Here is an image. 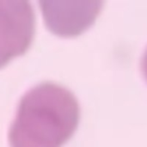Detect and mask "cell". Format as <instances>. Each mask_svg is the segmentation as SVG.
Segmentation results:
<instances>
[{"mask_svg": "<svg viewBox=\"0 0 147 147\" xmlns=\"http://www.w3.org/2000/svg\"><path fill=\"white\" fill-rule=\"evenodd\" d=\"M80 108L75 96L53 83H42L21 99L9 132L10 147H61L76 131Z\"/></svg>", "mask_w": 147, "mask_h": 147, "instance_id": "cell-1", "label": "cell"}, {"mask_svg": "<svg viewBox=\"0 0 147 147\" xmlns=\"http://www.w3.org/2000/svg\"><path fill=\"white\" fill-rule=\"evenodd\" d=\"M34 25V13L29 2L0 1V68L28 49Z\"/></svg>", "mask_w": 147, "mask_h": 147, "instance_id": "cell-2", "label": "cell"}, {"mask_svg": "<svg viewBox=\"0 0 147 147\" xmlns=\"http://www.w3.org/2000/svg\"><path fill=\"white\" fill-rule=\"evenodd\" d=\"M45 23L53 34L73 37L90 28L102 9L100 1H40Z\"/></svg>", "mask_w": 147, "mask_h": 147, "instance_id": "cell-3", "label": "cell"}, {"mask_svg": "<svg viewBox=\"0 0 147 147\" xmlns=\"http://www.w3.org/2000/svg\"><path fill=\"white\" fill-rule=\"evenodd\" d=\"M141 69H142L143 75H144L146 80L147 81V48L146 52H145V53H144L142 60H141Z\"/></svg>", "mask_w": 147, "mask_h": 147, "instance_id": "cell-4", "label": "cell"}]
</instances>
